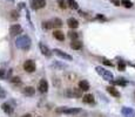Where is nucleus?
Segmentation results:
<instances>
[{
	"label": "nucleus",
	"mask_w": 135,
	"mask_h": 117,
	"mask_svg": "<svg viewBox=\"0 0 135 117\" xmlns=\"http://www.w3.org/2000/svg\"><path fill=\"white\" fill-rule=\"evenodd\" d=\"M31 39L28 35H21V36H18L16 40V46L18 47L19 49H22V50H27L29 49L31 47Z\"/></svg>",
	"instance_id": "f257e3e1"
},
{
	"label": "nucleus",
	"mask_w": 135,
	"mask_h": 117,
	"mask_svg": "<svg viewBox=\"0 0 135 117\" xmlns=\"http://www.w3.org/2000/svg\"><path fill=\"white\" fill-rule=\"evenodd\" d=\"M95 70H96V73H98L99 75L101 77H103V80H106V81H113L114 80V76H113V74H112L109 70H107V69H104V68H102V67H96L95 68Z\"/></svg>",
	"instance_id": "f03ea898"
},
{
	"label": "nucleus",
	"mask_w": 135,
	"mask_h": 117,
	"mask_svg": "<svg viewBox=\"0 0 135 117\" xmlns=\"http://www.w3.org/2000/svg\"><path fill=\"white\" fill-rule=\"evenodd\" d=\"M58 114H66V115H77L79 112H81L79 108H67V107H60L56 109Z\"/></svg>",
	"instance_id": "7ed1b4c3"
},
{
	"label": "nucleus",
	"mask_w": 135,
	"mask_h": 117,
	"mask_svg": "<svg viewBox=\"0 0 135 117\" xmlns=\"http://www.w3.org/2000/svg\"><path fill=\"white\" fill-rule=\"evenodd\" d=\"M35 68H37V66H35V62L32 61V60H26L24 63V69L27 73H33V71H35Z\"/></svg>",
	"instance_id": "20e7f679"
},
{
	"label": "nucleus",
	"mask_w": 135,
	"mask_h": 117,
	"mask_svg": "<svg viewBox=\"0 0 135 117\" xmlns=\"http://www.w3.org/2000/svg\"><path fill=\"white\" fill-rule=\"evenodd\" d=\"M21 32H22V28H21V26L18 25V24H14V25H12L9 27V34H11L12 36H17V35H19Z\"/></svg>",
	"instance_id": "39448f33"
},
{
	"label": "nucleus",
	"mask_w": 135,
	"mask_h": 117,
	"mask_svg": "<svg viewBox=\"0 0 135 117\" xmlns=\"http://www.w3.org/2000/svg\"><path fill=\"white\" fill-rule=\"evenodd\" d=\"M53 52H54V54H55V55H58L59 57L64 58V60H67V61H72V60H73V57H72L69 54H67V53H65V52H62V50L58 49V48H55V49L53 50Z\"/></svg>",
	"instance_id": "423d86ee"
},
{
	"label": "nucleus",
	"mask_w": 135,
	"mask_h": 117,
	"mask_svg": "<svg viewBox=\"0 0 135 117\" xmlns=\"http://www.w3.org/2000/svg\"><path fill=\"white\" fill-rule=\"evenodd\" d=\"M121 114L125 117H135V110L129 107H123L121 109Z\"/></svg>",
	"instance_id": "0eeeda50"
},
{
	"label": "nucleus",
	"mask_w": 135,
	"mask_h": 117,
	"mask_svg": "<svg viewBox=\"0 0 135 117\" xmlns=\"http://www.w3.org/2000/svg\"><path fill=\"white\" fill-rule=\"evenodd\" d=\"M32 8L33 9H39L43 8L46 6V0H32Z\"/></svg>",
	"instance_id": "6e6552de"
},
{
	"label": "nucleus",
	"mask_w": 135,
	"mask_h": 117,
	"mask_svg": "<svg viewBox=\"0 0 135 117\" xmlns=\"http://www.w3.org/2000/svg\"><path fill=\"white\" fill-rule=\"evenodd\" d=\"M39 48H40L41 53H42L45 56H51V55H52V52H53V50L49 49V48L46 46V45H45V43L40 42V43H39Z\"/></svg>",
	"instance_id": "1a4fd4ad"
},
{
	"label": "nucleus",
	"mask_w": 135,
	"mask_h": 117,
	"mask_svg": "<svg viewBox=\"0 0 135 117\" xmlns=\"http://www.w3.org/2000/svg\"><path fill=\"white\" fill-rule=\"evenodd\" d=\"M38 89L42 94L43 92H47V90H48V82L46 80H41L39 82V84H38Z\"/></svg>",
	"instance_id": "9d476101"
},
{
	"label": "nucleus",
	"mask_w": 135,
	"mask_h": 117,
	"mask_svg": "<svg viewBox=\"0 0 135 117\" xmlns=\"http://www.w3.org/2000/svg\"><path fill=\"white\" fill-rule=\"evenodd\" d=\"M68 96H73V97H81L82 96V90L80 89H69L68 91Z\"/></svg>",
	"instance_id": "9b49d317"
},
{
	"label": "nucleus",
	"mask_w": 135,
	"mask_h": 117,
	"mask_svg": "<svg viewBox=\"0 0 135 117\" xmlns=\"http://www.w3.org/2000/svg\"><path fill=\"white\" fill-rule=\"evenodd\" d=\"M67 25L69 28H73V29H75V28L79 27V21H78L77 19L74 18H69L67 20Z\"/></svg>",
	"instance_id": "f8f14e48"
},
{
	"label": "nucleus",
	"mask_w": 135,
	"mask_h": 117,
	"mask_svg": "<svg viewBox=\"0 0 135 117\" xmlns=\"http://www.w3.org/2000/svg\"><path fill=\"white\" fill-rule=\"evenodd\" d=\"M22 94L26 96H33L34 94H35V89H34L33 87H26V88H24V90H22Z\"/></svg>",
	"instance_id": "ddd939ff"
},
{
	"label": "nucleus",
	"mask_w": 135,
	"mask_h": 117,
	"mask_svg": "<svg viewBox=\"0 0 135 117\" xmlns=\"http://www.w3.org/2000/svg\"><path fill=\"white\" fill-rule=\"evenodd\" d=\"M82 101L85 102V103L92 104V103H94V96H93L92 94H86V95L82 96Z\"/></svg>",
	"instance_id": "4468645a"
},
{
	"label": "nucleus",
	"mask_w": 135,
	"mask_h": 117,
	"mask_svg": "<svg viewBox=\"0 0 135 117\" xmlns=\"http://www.w3.org/2000/svg\"><path fill=\"white\" fill-rule=\"evenodd\" d=\"M11 74H12V70H6V69H1V70H0V79H3V80L9 79V77H11Z\"/></svg>",
	"instance_id": "2eb2a0df"
},
{
	"label": "nucleus",
	"mask_w": 135,
	"mask_h": 117,
	"mask_svg": "<svg viewBox=\"0 0 135 117\" xmlns=\"http://www.w3.org/2000/svg\"><path fill=\"white\" fill-rule=\"evenodd\" d=\"M79 88L82 90V91H87V90H89V83L86 80L80 81L79 82Z\"/></svg>",
	"instance_id": "dca6fc26"
},
{
	"label": "nucleus",
	"mask_w": 135,
	"mask_h": 117,
	"mask_svg": "<svg viewBox=\"0 0 135 117\" xmlns=\"http://www.w3.org/2000/svg\"><path fill=\"white\" fill-rule=\"evenodd\" d=\"M107 91L109 92L112 96H114V97H120V96H121V95H120V92L117 91V90L115 89L114 87H111V86L107 87Z\"/></svg>",
	"instance_id": "f3484780"
},
{
	"label": "nucleus",
	"mask_w": 135,
	"mask_h": 117,
	"mask_svg": "<svg viewBox=\"0 0 135 117\" xmlns=\"http://www.w3.org/2000/svg\"><path fill=\"white\" fill-rule=\"evenodd\" d=\"M53 36L55 37L56 40H59V41H64L65 40V35H64V33H62L61 31H54Z\"/></svg>",
	"instance_id": "a211bd4d"
},
{
	"label": "nucleus",
	"mask_w": 135,
	"mask_h": 117,
	"mask_svg": "<svg viewBox=\"0 0 135 117\" xmlns=\"http://www.w3.org/2000/svg\"><path fill=\"white\" fill-rule=\"evenodd\" d=\"M71 47L73 49H77V50L81 49V48H82V42H80V41H78V40H73L71 43Z\"/></svg>",
	"instance_id": "6ab92c4d"
},
{
	"label": "nucleus",
	"mask_w": 135,
	"mask_h": 117,
	"mask_svg": "<svg viewBox=\"0 0 135 117\" xmlns=\"http://www.w3.org/2000/svg\"><path fill=\"white\" fill-rule=\"evenodd\" d=\"M1 108H3V110L5 111L6 114H8V115H11L13 112V108L8 104V103H4V104L1 105Z\"/></svg>",
	"instance_id": "aec40b11"
},
{
	"label": "nucleus",
	"mask_w": 135,
	"mask_h": 117,
	"mask_svg": "<svg viewBox=\"0 0 135 117\" xmlns=\"http://www.w3.org/2000/svg\"><path fill=\"white\" fill-rule=\"evenodd\" d=\"M52 24H53V27H58L59 28V27H61V26H62V21L59 18H54V19H53Z\"/></svg>",
	"instance_id": "412c9836"
},
{
	"label": "nucleus",
	"mask_w": 135,
	"mask_h": 117,
	"mask_svg": "<svg viewBox=\"0 0 135 117\" xmlns=\"http://www.w3.org/2000/svg\"><path fill=\"white\" fill-rule=\"evenodd\" d=\"M121 5L126 8H132L133 7V3L130 0H121Z\"/></svg>",
	"instance_id": "4be33fe9"
},
{
	"label": "nucleus",
	"mask_w": 135,
	"mask_h": 117,
	"mask_svg": "<svg viewBox=\"0 0 135 117\" xmlns=\"http://www.w3.org/2000/svg\"><path fill=\"white\" fill-rule=\"evenodd\" d=\"M68 5H69V7L73 9H78L79 8V5H78V3L75 1V0H67Z\"/></svg>",
	"instance_id": "5701e85b"
},
{
	"label": "nucleus",
	"mask_w": 135,
	"mask_h": 117,
	"mask_svg": "<svg viewBox=\"0 0 135 117\" xmlns=\"http://www.w3.org/2000/svg\"><path fill=\"white\" fill-rule=\"evenodd\" d=\"M112 83L113 84H116V86H122V87H125L127 84V82L123 79H119V80H116V81H112Z\"/></svg>",
	"instance_id": "b1692460"
},
{
	"label": "nucleus",
	"mask_w": 135,
	"mask_h": 117,
	"mask_svg": "<svg viewBox=\"0 0 135 117\" xmlns=\"http://www.w3.org/2000/svg\"><path fill=\"white\" fill-rule=\"evenodd\" d=\"M52 27H53L52 21H45V22H42V28H43V29H51Z\"/></svg>",
	"instance_id": "393cba45"
},
{
	"label": "nucleus",
	"mask_w": 135,
	"mask_h": 117,
	"mask_svg": "<svg viewBox=\"0 0 135 117\" xmlns=\"http://www.w3.org/2000/svg\"><path fill=\"white\" fill-rule=\"evenodd\" d=\"M117 68H119V70H120V71L126 70V63H125V61H119V65H117Z\"/></svg>",
	"instance_id": "a878e982"
},
{
	"label": "nucleus",
	"mask_w": 135,
	"mask_h": 117,
	"mask_svg": "<svg viewBox=\"0 0 135 117\" xmlns=\"http://www.w3.org/2000/svg\"><path fill=\"white\" fill-rule=\"evenodd\" d=\"M68 36L71 37L72 40H77L78 36H79V34H78L77 32H73V31H72V32H69V33H68Z\"/></svg>",
	"instance_id": "bb28decb"
},
{
	"label": "nucleus",
	"mask_w": 135,
	"mask_h": 117,
	"mask_svg": "<svg viewBox=\"0 0 135 117\" xmlns=\"http://www.w3.org/2000/svg\"><path fill=\"white\" fill-rule=\"evenodd\" d=\"M19 18V13L17 12V11H12L11 12V19L12 20H16V19H18Z\"/></svg>",
	"instance_id": "cd10ccee"
},
{
	"label": "nucleus",
	"mask_w": 135,
	"mask_h": 117,
	"mask_svg": "<svg viewBox=\"0 0 135 117\" xmlns=\"http://www.w3.org/2000/svg\"><path fill=\"white\" fill-rule=\"evenodd\" d=\"M102 63L108 66V67H113V62H111L109 60H107V58H103V60H102Z\"/></svg>",
	"instance_id": "c85d7f7f"
},
{
	"label": "nucleus",
	"mask_w": 135,
	"mask_h": 117,
	"mask_svg": "<svg viewBox=\"0 0 135 117\" xmlns=\"http://www.w3.org/2000/svg\"><path fill=\"white\" fill-rule=\"evenodd\" d=\"M59 6H60V8H66L67 7V5H66V3H65V0H59Z\"/></svg>",
	"instance_id": "c756f323"
},
{
	"label": "nucleus",
	"mask_w": 135,
	"mask_h": 117,
	"mask_svg": "<svg viewBox=\"0 0 135 117\" xmlns=\"http://www.w3.org/2000/svg\"><path fill=\"white\" fill-rule=\"evenodd\" d=\"M11 82H12V83H20V79H19V77H12Z\"/></svg>",
	"instance_id": "7c9ffc66"
},
{
	"label": "nucleus",
	"mask_w": 135,
	"mask_h": 117,
	"mask_svg": "<svg viewBox=\"0 0 135 117\" xmlns=\"http://www.w3.org/2000/svg\"><path fill=\"white\" fill-rule=\"evenodd\" d=\"M5 96H6V94H5V91H4V89L0 87V99H5Z\"/></svg>",
	"instance_id": "2f4dec72"
},
{
	"label": "nucleus",
	"mask_w": 135,
	"mask_h": 117,
	"mask_svg": "<svg viewBox=\"0 0 135 117\" xmlns=\"http://www.w3.org/2000/svg\"><path fill=\"white\" fill-rule=\"evenodd\" d=\"M112 3H113L115 6H120V5H121V1H119V0H112Z\"/></svg>",
	"instance_id": "473e14b6"
},
{
	"label": "nucleus",
	"mask_w": 135,
	"mask_h": 117,
	"mask_svg": "<svg viewBox=\"0 0 135 117\" xmlns=\"http://www.w3.org/2000/svg\"><path fill=\"white\" fill-rule=\"evenodd\" d=\"M96 19H99V20H102V21H104V20H106V18H104L103 15H100V14L96 16Z\"/></svg>",
	"instance_id": "72a5a7b5"
},
{
	"label": "nucleus",
	"mask_w": 135,
	"mask_h": 117,
	"mask_svg": "<svg viewBox=\"0 0 135 117\" xmlns=\"http://www.w3.org/2000/svg\"><path fill=\"white\" fill-rule=\"evenodd\" d=\"M21 117H31V115H29V114H26V115H24V116H21Z\"/></svg>",
	"instance_id": "f704fd0d"
},
{
	"label": "nucleus",
	"mask_w": 135,
	"mask_h": 117,
	"mask_svg": "<svg viewBox=\"0 0 135 117\" xmlns=\"http://www.w3.org/2000/svg\"><path fill=\"white\" fill-rule=\"evenodd\" d=\"M130 66H133V67H134V68H135V65H130Z\"/></svg>",
	"instance_id": "c9c22d12"
},
{
	"label": "nucleus",
	"mask_w": 135,
	"mask_h": 117,
	"mask_svg": "<svg viewBox=\"0 0 135 117\" xmlns=\"http://www.w3.org/2000/svg\"><path fill=\"white\" fill-rule=\"evenodd\" d=\"M38 117H39V116H38Z\"/></svg>",
	"instance_id": "e433bc0d"
}]
</instances>
